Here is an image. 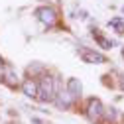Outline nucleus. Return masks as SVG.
<instances>
[{
	"label": "nucleus",
	"mask_w": 124,
	"mask_h": 124,
	"mask_svg": "<svg viewBox=\"0 0 124 124\" xmlns=\"http://www.w3.org/2000/svg\"><path fill=\"white\" fill-rule=\"evenodd\" d=\"M122 10H124V8H122Z\"/></svg>",
	"instance_id": "obj_16"
},
{
	"label": "nucleus",
	"mask_w": 124,
	"mask_h": 124,
	"mask_svg": "<svg viewBox=\"0 0 124 124\" xmlns=\"http://www.w3.org/2000/svg\"><path fill=\"white\" fill-rule=\"evenodd\" d=\"M22 91L28 99H38V83L34 79H26L22 83Z\"/></svg>",
	"instance_id": "obj_6"
},
{
	"label": "nucleus",
	"mask_w": 124,
	"mask_h": 124,
	"mask_svg": "<svg viewBox=\"0 0 124 124\" xmlns=\"http://www.w3.org/2000/svg\"><path fill=\"white\" fill-rule=\"evenodd\" d=\"M41 2H57V0H41Z\"/></svg>",
	"instance_id": "obj_14"
},
{
	"label": "nucleus",
	"mask_w": 124,
	"mask_h": 124,
	"mask_svg": "<svg viewBox=\"0 0 124 124\" xmlns=\"http://www.w3.org/2000/svg\"><path fill=\"white\" fill-rule=\"evenodd\" d=\"M104 114V108H102V102L99 99H91L89 104H87V116L91 122H99Z\"/></svg>",
	"instance_id": "obj_4"
},
{
	"label": "nucleus",
	"mask_w": 124,
	"mask_h": 124,
	"mask_svg": "<svg viewBox=\"0 0 124 124\" xmlns=\"http://www.w3.org/2000/svg\"><path fill=\"white\" fill-rule=\"evenodd\" d=\"M36 16H38V20H39L41 24H45V26H53V24L57 22V12H55L53 8H49V6H39V8L36 10Z\"/></svg>",
	"instance_id": "obj_3"
},
{
	"label": "nucleus",
	"mask_w": 124,
	"mask_h": 124,
	"mask_svg": "<svg viewBox=\"0 0 124 124\" xmlns=\"http://www.w3.org/2000/svg\"><path fill=\"white\" fill-rule=\"evenodd\" d=\"M32 122H34V124H43V122H41L39 118H32Z\"/></svg>",
	"instance_id": "obj_12"
},
{
	"label": "nucleus",
	"mask_w": 124,
	"mask_h": 124,
	"mask_svg": "<svg viewBox=\"0 0 124 124\" xmlns=\"http://www.w3.org/2000/svg\"><path fill=\"white\" fill-rule=\"evenodd\" d=\"M120 87H122V91H124V77H122V81H120Z\"/></svg>",
	"instance_id": "obj_13"
},
{
	"label": "nucleus",
	"mask_w": 124,
	"mask_h": 124,
	"mask_svg": "<svg viewBox=\"0 0 124 124\" xmlns=\"http://www.w3.org/2000/svg\"><path fill=\"white\" fill-rule=\"evenodd\" d=\"M93 38H95V41L101 45L102 49H110V47H112V41H110V39H106V38L99 32V30H93Z\"/></svg>",
	"instance_id": "obj_8"
},
{
	"label": "nucleus",
	"mask_w": 124,
	"mask_h": 124,
	"mask_svg": "<svg viewBox=\"0 0 124 124\" xmlns=\"http://www.w3.org/2000/svg\"><path fill=\"white\" fill-rule=\"evenodd\" d=\"M108 26L116 28L118 34H124V20H122V18H114V20H110V22H108Z\"/></svg>",
	"instance_id": "obj_10"
},
{
	"label": "nucleus",
	"mask_w": 124,
	"mask_h": 124,
	"mask_svg": "<svg viewBox=\"0 0 124 124\" xmlns=\"http://www.w3.org/2000/svg\"><path fill=\"white\" fill-rule=\"evenodd\" d=\"M2 79H4L10 87H16V85H18V77H16V73H14V69H12V67H4Z\"/></svg>",
	"instance_id": "obj_9"
},
{
	"label": "nucleus",
	"mask_w": 124,
	"mask_h": 124,
	"mask_svg": "<svg viewBox=\"0 0 124 124\" xmlns=\"http://www.w3.org/2000/svg\"><path fill=\"white\" fill-rule=\"evenodd\" d=\"M2 73H4V63H2V57H0V79H2Z\"/></svg>",
	"instance_id": "obj_11"
},
{
	"label": "nucleus",
	"mask_w": 124,
	"mask_h": 124,
	"mask_svg": "<svg viewBox=\"0 0 124 124\" xmlns=\"http://www.w3.org/2000/svg\"><path fill=\"white\" fill-rule=\"evenodd\" d=\"M55 93H57V89H55L53 79L49 75H41V79L38 83V101L39 102H53Z\"/></svg>",
	"instance_id": "obj_1"
},
{
	"label": "nucleus",
	"mask_w": 124,
	"mask_h": 124,
	"mask_svg": "<svg viewBox=\"0 0 124 124\" xmlns=\"http://www.w3.org/2000/svg\"><path fill=\"white\" fill-rule=\"evenodd\" d=\"M53 102L57 104L59 110H67V108L71 106V102H73V97H71L69 91H59V93H55Z\"/></svg>",
	"instance_id": "obj_5"
},
{
	"label": "nucleus",
	"mask_w": 124,
	"mask_h": 124,
	"mask_svg": "<svg viewBox=\"0 0 124 124\" xmlns=\"http://www.w3.org/2000/svg\"><path fill=\"white\" fill-rule=\"evenodd\" d=\"M122 55H124V49H122Z\"/></svg>",
	"instance_id": "obj_15"
},
{
	"label": "nucleus",
	"mask_w": 124,
	"mask_h": 124,
	"mask_svg": "<svg viewBox=\"0 0 124 124\" xmlns=\"http://www.w3.org/2000/svg\"><path fill=\"white\" fill-rule=\"evenodd\" d=\"M67 91L71 93L73 99H81V93H83V85L79 79H75V77H71V79L67 81Z\"/></svg>",
	"instance_id": "obj_7"
},
{
	"label": "nucleus",
	"mask_w": 124,
	"mask_h": 124,
	"mask_svg": "<svg viewBox=\"0 0 124 124\" xmlns=\"http://www.w3.org/2000/svg\"><path fill=\"white\" fill-rule=\"evenodd\" d=\"M79 55H81V59L85 61V63H93V65H101V63H104V61H106L102 53L91 49V47H85V45H81V47H79Z\"/></svg>",
	"instance_id": "obj_2"
}]
</instances>
